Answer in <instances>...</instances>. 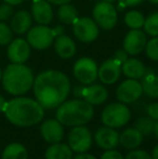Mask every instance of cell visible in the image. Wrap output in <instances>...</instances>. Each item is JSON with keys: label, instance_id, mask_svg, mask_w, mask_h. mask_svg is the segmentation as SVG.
Masks as SVG:
<instances>
[{"label": "cell", "instance_id": "6da1fadb", "mask_svg": "<svg viewBox=\"0 0 158 159\" xmlns=\"http://www.w3.org/2000/svg\"><path fill=\"white\" fill-rule=\"evenodd\" d=\"M33 90L36 101L44 109H54L68 98L72 84L63 71L48 69L35 77Z\"/></svg>", "mask_w": 158, "mask_h": 159}, {"label": "cell", "instance_id": "7a4b0ae2", "mask_svg": "<svg viewBox=\"0 0 158 159\" xmlns=\"http://www.w3.org/2000/svg\"><path fill=\"white\" fill-rule=\"evenodd\" d=\"M3 113L7 119L15 126L32 127L42 120L44 108L34 98L17 96L7 102Z\"/></svg>", "mask_w": 158, "mask_h": 159}, {"label": "cell", "instance_id": "3957f363", "mask_svg": "<svg viewBox=\"0 0 158 159\" xmlns=\"http://www.w3.org/2000/svg\"><path fill=\"white\" fill-rule=\"evenodd\" d=\"M94 116L93 105L82 98H72L64 101L56 107L55 118L66 127L84 126L92 120Z\"/></svg>", "mask_w": 158, "mask_h": 159}, {"label": "cell", "instance_id": "277c9868", "mask_svg": "<svg viewBox=\"0 0 158 159\" xmlns=\"http://www.w3.org/2000/svg\"><path fill=\"white\" fill-rule=\"evenodd\" d=\"M33 70L25 64L11 63L2 71L1 82L8 93L21 96L27 93L34 84Z\"/></svg>", "mask_w": 158, "mask_h": 159}, {"label": "cell", "instance_id": "5b68a950", "mask_svg": "<svg viewBox=\"0 0 158 159\" xmlns=\"http://www.w3.org/2000/svg\"><path fill=\"white\" fill-rule=\"evenodd\" d=\"M131 118V111L127 104L121 102L111 103L104 107L101 114V119L104 126L117 129L129 122Z\"/></svg>", "mask_w": 158, "mask_h": 159}, {"label": "cell", "instance_id": "8992f818", "mask_svg": "<svg viewBox=\"0 0 158 159\" xmlns=\"http://www.w3.org/2000/svg\"><path fill=\"white\" fill-rule=\"evenodd\" d=\"M93 20L100 28L112 30L118 22V11L112 2L100 1L94 6L92 11Z\"/></svg>", "mask_w": 158, "mask_h": 159}, {"label": "cell", "instance_id": "52a82bcc", "mask_svg": "<svg viewBox=\"0 0 158 159\" xmlns=\"http://www.w3.org/2000/svg\"><path fill=\"white\" fill-rule=\"evenodd\" d=\"M56 38L53 28L48 25H36L32 26L27 32L26 40L32 48L36 50H46L53 46L54 39Z\"/></svg>", "mask_w": 158, "mask_h": 159}, {"label": "cell", "instance_id": "ba28073f", "mask_svg": "<svg viewBox=\"0 0 158 159\" xmlns=\"http://www.w3.org/2000/svg\"><path fill=\"white\" fill-rule=\"evenodd\" d=\"M97 62L91 57H80L75 62L73 66V75L79 84L84 86L94 84L97 79Z\"/></svg>", "mask_w": 158, "mask_h": 159}, {"label": "cell", "instance_id": "9c48e42d", "mask_svg": "<svg viewBox=\"0 0 158 159\" xmlns=\"http://www.w3.org/2000/svg\"><path fill=\"white\" fill-rule=\"evenodd\" d=\"M67 144L74 153H86L92 145L91 131L84 126L73 127L68 133Z\"/></svg>", "mask_w": 158, "mask_h": 159}, {"label": "cell", "instance_id": "30bf717a", "mask_svg": "<svg viewBox=\"0 0 158 159\" xmlns=\"http://www.w3.org/2000/svg\"><path fill=\"white\" fill-rule=\"evenodd\" d=\"M72 26L73 34L80 42L90 43L99 37L100 27L94 22V20L88 16L78 17Z\"/></svg>", "mask_w": 158, "mask_h": 159}, {"label": "cell", "instance_id": "8fae6325", "mask_svg": "<svg viewBox=\"0 0 158 159\" xmlns=\"http://www.w3.org/2000/svg\"><path fill=\"white\" fill-rule=\"evenodd\" d=\"M143 94L141 82L137 79H128L120 82L116 89V98L124 104H132Z\"/></svg>", "mask_w": 158, "mask_h": 159}, {"label": "cell", "instance_id": "7c38bea8", "mask_svg": "<svg viewBox=\"0 0 158 159\" xmlns=\"http://www.w3.org/2000/svg\"><path fill=\"white\" fill-rule=\"evenodd\" d=\"M147 35L142 30H130L126 34L122 42V49L131 57L142 53L147 42Z\"/></svg>", "mask_w": 158, "mask_h": 159}, {"label": "cell", "instance_id": "4fadbf2b", "mask_svg": "<svg viewBox=\"0 0 158 159\" xmlns=\"http://www.w3.org/2000/svg\"><path fill=\"white\" fill-rule=\"evenodd\" d=\"M32 53V47L27 42L26 39L23 38H16L13 39L8 44L7 49V55L11 63L15 64H25L29 59Z\"/></svg>", "mask_w": 158, "mask_h": 159}, {"label": "cell", "instance_id": "5bb4252c", "mask_svg": "<svg viewBox=\"0 0 158 159\" xmlns=\"http://www.w3.org/2000/svg\"><path fill=\"white\" fill-rule=\"evenodd\" d=\"M120 75H121V64L113 57L105 60L100 65L99 70H97V78L102 84L106 86L116 84Z\"/></svg>", "mask_w": 158, "mask_h": 159}, {"label": "cell", "instance_id": "9a60e30c", "mask_svg": "<svg viewBox=\"0 0 158 159\" xmlns=\"http://www.w3.org/2000/svg\"><path fill=\"white\" fill-rule=\"evenodd\" d=\"M30 14L33 20L39 25H49L54 17L52 4L47 0H33Z\"/></svg>", "mask_w": 158, "mask_h": 159}, {"label": "cell", "instance_id": "2e32d148", "mask_svg": "<svg viewBox=\"0 0 158 159\" xmlns=\"http://www.w3.org/2000/svg\"><path fill=\"white\" fill-rule=\"evenodd\" d=\"M94 142L104 151L115 149L119 145V133L114 128L104 126L94 133Z\"/></svg>", "mask_w": 158, "mask_h": 159}, {"label": "cell", "instance_id": "e0dca14e", "mask_svg": "<svg viewBox=\"0 0 158 159\" xmlns=\"http://www.w3.org/2000/svg\"><path fill=\"white\" fill-rule=\"evenodd\" d=\"M40 133H41L42 139L50 144L61 142L64 138L63 125L56 118L47 119L40 126Z\"/></svg>", "mask_w": 158, "mask_h": 159}, {"label": "cell", "instance_id": "ac0fdd59", "mask_svg": "<svg viewBox=\"0 0 158 159\" xmlns=\"http://www.w3.org/2000/svg\"><path fill=\"white\" fill-rule=\"evenodd\" d=\"M108 98V91L103 84H91L84 86L82 91V100L91 105H101Z\"/></svg>", "mask_w": 158, "mask_h": 159}, {"label": "cell", "instance_id": "d6986e66", "mask_svg": "<svg viewBox=\"0 0 158 159\" xmlns=\"http://www.w3.org/2000/svg\"><path fill=\"white\" fill-rule=\"evenodd\" d=\"M53 47H54V51L63 60H70L76 54L77 47L75 41L73 40L72 37L65 35H60L54 39L53 42Z\"/></svg>", "mask_w": 158, "mask_h": 159}, {"label": "cell", "instance_id": "ffe728a7", "mask_svg": "<svg viewBox=\"0 0 158 159\" xmlns=\"http://www.w3.org/2000/svg\"><path fill=\"white\" fill-rule=\"evenodd\" d=\"M10 27L12 32L17 35H24L27 34L30 30L33 24V17L28 11L26 10H20L15 12L11 17Z\"/></svg>", "mask_w": 158, "mask_h": 159}, {"label": "cell", "instance_id": "44dd1931", "mask_svg": "<svg viewBox=\"0 0 158 159\" xmlns=\"http://www.w3.org/2000/svg\"><path fill=\"white\" fill-rule=\"evenodd\" d=\"M141 86L143 90V94H145L147 98H158V74L153 68L146 67L145 74L141 78Z\"/></svg>", "mask_w": 158, "mask_h": 159}, {"label": "cell", "instance_id": "7402d4cb", "mask_svg": "<svg viewBox=\"0 0 158 159\" xmlns=\"http://www.w3.org/2000/svg\"><path fill=\"white\" fill-rule=\"evenodd\" d=\"M143 139V134L134 127L127 128L121 133H119V145H121L124 148L132 151L137 149L142 144Z\"/></svg>", "mask_w": 158, "mask_h": 159}, {"label": "cell", "instance_id": "603a6c76", "mask_svg": "<svg viewBox=\"0 0 158 159\" xmlns=\"http://www.w3.org/2000/svg\"><path fill=\"white\" fill-rule=\"evenodd\" d=\"M146 66L143 62L135 57H129L124 64L121 65V73L130 79L140 80L145 74Z\"/></svg>", "mask_w": 158, "mask_h": 159}, {"label": "cell", "instance_id": "cb8c5ba5", "mask_svg": "<svg viewBox=\"0 0 158 159\" xmlns=\"http://www.w3.org/2000/svg\"><path fill=\"white\" fill-rule=\"evenodd\" d=\"M73 153L74 152L70 149L68 144L62 142L53 143L44 153L46 159H73Z\"/></svg>", "mask_w": 158, "mask_h": 159}, {"label": "cell", "instance_id": "d4e9b609", "mask_svg": "<svg viewBox=\"0 0 158 159\" xmlns=\"http://www.w3.org/2000/svg\"><path fill=\"white\" fill-rule=\"evenodd\" d=\"M56 15H57V19L60 20V22L63 23L64 25H73L76 22V20L79 17L78 10L70 2V3L59 6Z\"/></svg>", "mask_w": 158, "mask_h": 159}, {"label": "cell", "instance_id": "484cf974", "mask_svg": "<svg viewBox=\"0 0 158 159\" xmlns=\"http://www.w3.org/2000/svg\"><path fill=\"white\" fill-rule=\"evenodd\" d=\"M1 159H28L27 149L21 143H11L4 148Z\"/></svg>", "mask_w": 158, "mask_h": 159}, {"label": "cell", "instance_id": "4316f807", "mask_svg": "<svg viewBox=\"0 0 158 159\" xmlns=\"http://www.w3.org/2000/svg\"><path fill=\"white\" fill-rule=\"evenodd\" d=\"M124 24L130 30H142L145 21V16L138 10H130L124 14Z\"/></svg>", "mask_w": 158, "mask_h": 159}, {"label": "cell", "instance_id": "83f0119b", "mask_svg": "<svg viewBox=\"0 0 158 159\" xmlns=\"http://www.w3.org/2000/svg\"><path fill=\"white\" fill-rule=\"evenodd\" d=\"M155 120H153L148 116H141L134 122V128L139 130L143 136H148L153 134V128H154Z\"/></svg>", "mask_w": 158, "mask_h": 159}, {"label": "cell", "instance_id": "f1b7e54d", "mask_svg": "<svg viewBox=\"0 0 158 159\" xmlns=\"http://www.w3.org/2000/svg\"><path fill=\"white\" fill-rule=\"evenodd\" d=\"M143 30L147 36L158 37V12H154L145 17Z\"/></svg>", "mask_w": 158, "mask_h": 159}, {"label": "cell", "instance_id": "f546056e", "mask_svg": "<svg viewBox=\"0 0 158 159\" xmlns=\"http://www.w3.org/2000/svg\"><path fill=\"white\" fill-rule=\"evenodd\" d=\"M144 51L148 59L158 62V37H151L146 42Z\"/></svg>", "mask_w": 158, "mask_h": 159}, {"label": "cell", "instance_id": "4dcf8cb0", "mask_svg": "<svg viewBox=\"0 0 158 159\" xmlns=\"http://www.w3.org/2000/svg\"><path fill=\"white\" fill-rule=\"evenodd\" d=\"M13 33L11 27L4 22H0V46H8L13 40Z\"/></svg>", "mask_w": 158, "mask_h": 159}, {"label": "cell", "instance_id": "1f68e13d", "mask_svg": "<svg viewBox=\"0 0 158 159\" xmlns=\"http://www.w3.org/2000/svg\"><path fill=\"white\" fill-rule=\"evenodd\" d=\"M14 14V10H13V6L9 3H2L0 4V22H6L12 17Z\"/></svg>", "mask_w": 158, "mask_h": 159}, {"label": "cell", "instance_id": "d6a6232c", "mask_svg": "<svg viewBox=\"0 0 158 159\" xmlns=\"http://www.w3.org/2000/svg\"><path fill=\"white\" fill-rule=\"evenodd\" d=\"M124 159H152V156L143 149H132L127 154Z\"/></svg>", "mask_w": 158, "mask_h": 159}, {"label": "cell", "instance_id": "836d02e7", "mask_svg": "<svg viewBox=\"0 0 158 159\" xmlns=\"http://www.w3.org/2000/svg\"><path fill=\"white\" fill-rule=\"evenodd\" d=\"M118 1V7H117V11H122L124 8H132V7H137L141 4L144 0H117Z\"/></svg>", "mask_w": 158, "mask_h": 159}, {"label": "cell", "instance_id": "e575fe53", "mask_svg": "<svg viewBox=\"0 0 158 159\" xmlns=\"http://www.w3.org/2000/svg\"><path fill=\"white\" fill-rule=\"evenodd\" d=\"M100 159H124L122 154L116 149H107L101 155Z\"/></svg>", "mask_w": 158, "mask_h": 159}, {"label": "cell", "instance_id": "d590c367", "mask_svg": "<svg viewBox=\"0 0 158 159\" xmlns=\"http://www.w3.org/2000/svg\"><path fill=\"white\" fill-rule=\"evenodd\" d=\"M146 114L148 117H151L153 120H158V102L151 103L147 107H146Z\"/></svg>", "mask_w": 158, "mask_h": 159}, {"label": "cell", "instance_id": "8d00e7d4", "mask_svg": "<svg viewBox=\"0 0 158 159\" xmlns=\"http://www.w3.org/2000/svg\"><path fill=\"white\" fill-rule=\"evenodd\" d=\"M113 59L116 60L117 62H119V63L122 65L124 62L127 61V60L129 59V54L124 50V49H119V50H117L116 52L114 53Z\"/></svg>", "mask_w": 158, "mask_h": 159}, {"label": "cell", "instance_id": "74e56055", "mask_svg": "<svg viewBox=\"0 0 158 159\" xmlns=\"http://www.w3.org/2000/svg\"><path fill=\"white\" fill-rule=\"evenodd\" d=\"M84 84H78V86H75L73 88V95L76 98H82V91H84Z\"/></svg>", "mask_w": 158, "mask_h": 159}, {"label": "cell", "instance_id": "f35d334b", "mask_svg": "<svg viewBox=\"0 0 158 159\" xmlns=\"http://www.w3.org/2000/svg\"><path fill=\"white\" fill-rule=\"evenodd\" d=\"M73 159H97V158H95L93 155H91V154H88V153H80L77 156L73 157Z\"/></svg>", "mask_w": 158, "mask_h": 159}, {"label": "cell", "instance_id": "ab89813d", "mask_svg": "<svg viewBox=\"0 0 158 159\" xmlns=\"http://www.w3.org/2000/svg\"><path fill=\"white\" fill-rule=\"evenodd\" d=\"M48 2H50L51 4H54V6H62V4L70 3L73 0H47Z\"/></svg>", "mask_w": 158, "mask_h": 159}, {"label": "cell", "instance_id": "60d3db41", "mask_svg": "<svg viewBox=\"0 0 158 159\" xmlns=\"http://www.w3.org/2000/svg\"><path fill=\"white\" fill-rule=\"evenodd\" d=\"M53 30H54V34H55V36H60V35H63V34H65V30H64V27L63 26H61V25H56V26H54L53 27Z\"/></svg>", "mask_w": 158, "mask_h": 159}, {"label": "cell", "instance_id": "b9f144b4", "mask_svg": "<svg viewBox=\"0 0 158 159\" xmlns=\"http://www.w3.org/2000/svg\"><path fill=\"white\" fill-rule=\"evenodd\" d=\"M7 106V101L2 95H0V113H3Z\"/></svg>", "mask_w": 158, "mask_h": 159}, {"label": "cell", "instance_id": "7bdbcfd3", "mask_svg": "<svg viewBox=\"0 0 158 159\" xmlns=\"http://www.w3.org/2000/svg\"><path fill=\"white\" fill-rule=\"evenodd\" d=\"M3 1L6 2V3L11 4V6H19V4H21L24 0H3Z\"/></svg>", "mask_w": 158, "mask_h": 159}, {"label": "cell", "instance_id": "ee69618b", "mask_svg": "<svg viewBox=\"0 0 158 159\" xmlns=\"http://www.w3.org/2000/svg\"><path fill=\"white\" fill-rule=\"evenodd\" d=\"M153 134L154 136L158 140V120H156L154 124V128H153Z\"/></svg>", "mask_w": 158, "mask_h": 159}, {"label": "cell", "instance_id": "f6af8a7d", "mask_svg": "<svg viewBox=\"0 0 158 159\" xmlns=\"http://www.w3.org/2000/svg\"><path fill=\"white\" fill-rule=\"evenodd\" d=\"M151 156H152V159H158V144L153 148L152 155Z\"/></svg>", "mask_w": 158, "mask_h": 159}, {"label": "cell", "instance_id": "bcb514c9", "mask_svg": "<svg viewBox=\"0 0 158 159\" xmlns=\"http://www.w3.org/2000/svg\"><path fill=\"white\" fill-rule=\"evenodd\" d=\"M147 1H150L152 4H156V6H158V0H147Z\"/></svg>", "mask_w": 158, "mask_h": 159}, {"label": "cell", "instance_id": "7dc6e473", "mask_svg": "<svg viewBox=\"0 0 158 159\" xmlns=\"http://www.w3.org/2000/svg\"><path fill=\"white\" fill-rule=\"evenodd\" d=\"M102 1H107V2H114V1H116V0H102Z\"/></svg>", "mask_w": 158, "mask_h": 159}, {"label": "cell", "instance_id": "c3c4849f", "mask_svg": "<svg viewBox=\"0 0 158 159\" xmlns=\"http://www.w3.org/2000/svg\"><path fill=\"white\" fill-rule=\"evenodd\" d=\"M1 77H2V70H1V68H0V81H1Z\"/></svg>", "mask_w": 158, "mask_h": 159}, {"label": "cell", "instance_id": "681fc988", "mask_svg": "<svg viewBox=\"0 0 158 159\" xmlns=\"http://www.w3.org/2000/svg\"><path fill=\"white\" fill-rule=\"evenodd\" d=\"M156 73L158 74V66H157V69H156Z\"/></svg>", "mask_w": 158, "mask_h": 159}]
</instances>
